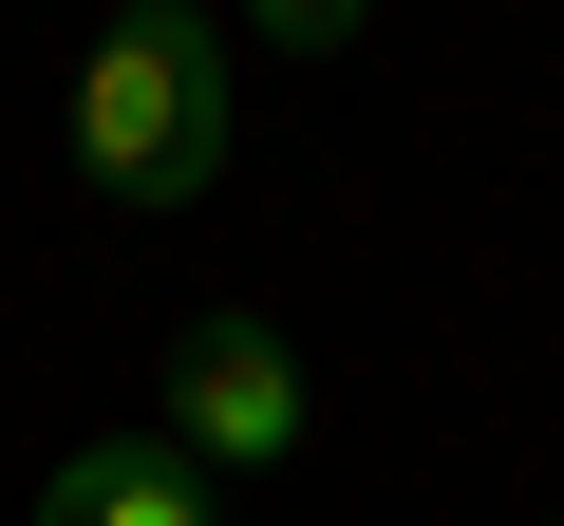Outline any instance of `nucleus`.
<instances>
[{"instance_id":"obj_1","label":"nucleus","mask_w":564,"mask_h":526,"mask_svg":"<svg viewBox=\"0 0 564 526\" xmlns=\"http://www.w3.org/2000/svg\"><path fill=\"white\" fill-rule=\"evenodd\" d=\"M226 169V39L207 20H113L95 57H76V188L95 207H188Z\"/></svg>"},{"instance_id":"obj_2","label":"nucleus","mask_w":564,"mask_h":526,"mask_svg":"<svg viewBox=\"0 0 564 526\" xmlns=\"http://www.w3.org/2000/svg\"><path fill=\"white\" fill-rule=\"evenodd\" d=\"M170 451L226 489V470H302V358H282V320H245V302H207L188 339H170Z\"/></svg>"},{"instance_id":"obj_3","label":"nucleus","mask_w":564,"mask_h":526,"mask_svg":"<svg viewBox=\"0 0 564 526\" xmlns=\"http://www.w3.org/2000/svg\"><path fill=\"white\" fill-rule=\"evenodd\" d=\"M39 526H207V470H188L170 432H95V451H57Z\"/></svg>"}]
</instances>
